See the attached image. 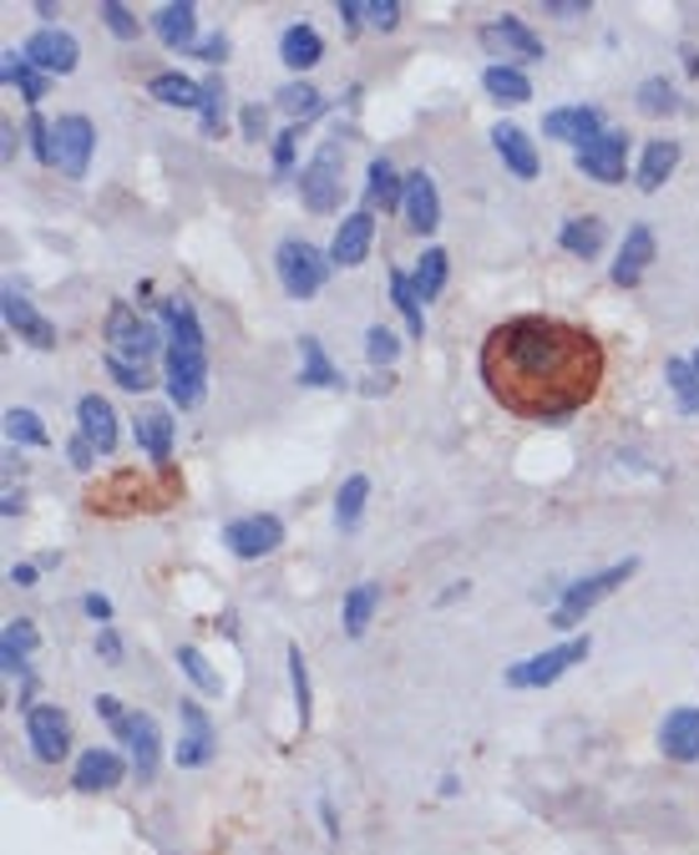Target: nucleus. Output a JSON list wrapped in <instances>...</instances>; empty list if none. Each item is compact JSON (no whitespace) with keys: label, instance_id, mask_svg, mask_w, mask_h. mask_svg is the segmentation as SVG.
Instances as JSON below:
<instances>
[{"label":"nucleus","instance_id":"obj_32","mask_svg":"<svg viewBox=\"0 0 699 855\" xmlns=\"http://www.w3.org/2000/svg\"><path fill=\"white\" fill-rule=\"evenodd\" d=\"M675 167H679V143H649L644 147V163H639V188L644 192H659L664 183L675 178Z\"/></svg>","mask_w":699,"mask_h":855},{"label":"nucleus","instance_id":"obj_21","mask_svg":"<svg viewBox=\"0 0 699 855\" xmlns=\"http://www.w3.org/2000/svg\"><path fill=\"white\" fill-rule=\"evenodd\" d=\"M492 147L502 153V163L512 167V178L532 183L538 173H543V157H538V147H532V137L522 127H512V122H497L492 127Z\"/></svg>","mask_w":699,"mask_h":855},{"label":"nucleus","instance_id":"obj_4","mask_svg":"<svg viewBox=\"0 0 699 855\" xmlns=\"http://www.w3.org/2000/svg\"><path fill=\"white\" fill-rule=\"evenodd\" d=\"M274 269H279V284H284V294L290 299H310L325 289L330 279V253H320L314 243H304V238H284L274 249Z\"/></svg>","mask_w":699,"mask_h":855},{"label":"nucleus","instance_id":"obj_23","mask_svg":"<svg viewBox=\"0 0 699 855\" xmlns=\"http://www.w3.org/2000/svg\"><path fill=\"white\" fill-rule=\"evenodd\" d=\"M76 426H82V436L97 446V456L117 451V410H112L102 395H82V400H76Z\"/></svg>","mask_w":699,"mask_h":855},{"label":"nucleus","instance_id":"obj_6","mask_svg":"<svg viewBox=\"0 0 699 855\" xmlns=\"http://www.w3.org/2000/svg\"><path fill=\"white\" fill-rule=\"evenodd\" d=\"M107 355L147 369V359H153V355H168V345L157 340V330L137 310H127V304H112V314H107Z\"/></svg>","mask_w":699,"mask_h":855},{"label":"nucleus","instance_id":"obj_19","mask_svg":"<svg viewBox=\"0 0 699 855\" xmlns=\"http://www.w3.org/2000/svg\"><path fill=\"white\" fill-rule=\"evenodd\" d=\"M659 749L669 754V760H679V764H695L699 760V709H695V703H679L675 713H664Z\"/></svg>","mask_w":699,"mask_h":855},{"label":"nucleus","instance_id":"obj_31","mask_svg":"<svg viewBox=\"0 0 699 855\" xmlns=\"http://www.w3.org/2000/svg\"><path fill=\"white\" fill-rule=\"evenodd\" d=\"M482 86H487V96H497V102H502V107H522V102H532V82L518 72V66H507V61L487 66Z\"/></svg>","mask_w":699,"mask_h":855},{"label":"nucleus","instance_id":"obj_63","mask_svg":"<svg viewBox=\"0 0 699 855\" xmlns=\"http://www.w3.org/2000/svg\"><path fill=\"white\" fill-rule=\"evenodd\" d=\"M457 790H461V784H457V774H441V795H447V800H457Z\"/></svg>","mask_w":699,"mask_h":855},{"label":"nucleus","instance_id":"obj_41","mask_svg":"<svg viewBox=\"0 0 699 855\" xmlns=\"http://www.w3.org/2000/svg\"><path fill=\"white\" fill-rule=\"evenodd\" d=\"M390 299H396V310H400V320H406V330L421 340V334H426V314H421V299H416V289H410V273L390 269Z\"/></svg>","mask_w":699,"mask_h":855},{"label":"nucleus","instance_id":"obj_53","mask_svg":"<svg viewBox=\"0 0 699 855\" xmlns=\"http://www.w3.org/2000/svg\"><path fill=\"white\" fill-rule=\"evenodd\" d=\"M547 15H557V21H583V15H588V0H547Z\"/></svg>","mask_w":699,"mask_h":855},{"label":"nucleus","instance_id":"obj_26","mask_svg":"<svg viewBox=\"0 0 699 855\" xmlns=\"http://www.w3.org/2000/svg\"><path fill=\"white\" fill-rule=\"evenodd\" d=\"M300 385L304 390H345V375H340V365H330L325 345L314 334H300Z\"/></svg>","mask_w":699,"mask_h":855},{"label":"nucleus","instance_id":"obj_5","mask_svg":"<svg viewBox=\"0 0 699 855\" xmlns=\"http://www.w3.org/2000/svg\"><path fill=\"white\" fill-rule=\"evenodd\" d=\"M588 654H593V638H588V633H578V638L557 643V648H547V654L512 664L502 678H507V689H547V684H557V678H563L567 668L583 664Z\"/></svg>","mask_w":699,"mask_h":855},{"label":"nucleus","instance_id":"obj_22","mask_svg":"<svg viewBox=\"0 0 699 855\" xmlns=\"http://www.w3.org/2000/svg\"><path fill=\"white\" fill-rule=\"evenodd\" d=\"M153 31L168 51H194L198 46V11L188 0H168V6H157Z\"/></svg>","mask_w":699,"mask_h":855},{"label":"nucleus","instance_id":"obj_27","mask_svg":"<svg viewBox=\"0 0 699 855\" xmlns=\"http://www.w3.org/2000/svg\"><path fill=\"white\" fill-rule=\"evenodd\" d=\"M133 430H137V446H143L157 466H168V456H173V416L168 410H163V405H143L133 416Z\"/></svg>","mask_w":699,"mask_h":855},{"label":"nucleus","instance_id":"obj_35","mask_svg":"<svg viewBox=\"0 0 699 855\" xmlns=\"http://www.w3.org/2000/svg\"><path fill=\"white\" fill-rule=\"evenodd\" d=\"M365 501H371V476H361V471L345 476L335 491V526L340 532H355V526H361Z\"/></svg>","mask_w":699,"mask_h":855},{"label":"nucleus","instance_id":"obj_49","mask_svg":"<svg viewBox=\"0 0 699 855\" xmlns=\"http://www.w3.org/2000/svg\"><path fill=\"white\" fill-rule=\"evenodd\" d=\"M107 369H112V380H117L122 390H133V395L153 390V369H143V365H127V359H112V355H107Z\"/></svg>","mask_w":699,"mask_h":855},{"label":"nucleus","instance_id":"obj_43","mask_svg":"<svg viewBox=\"0 0 699 855\" xmlns=\"http://www.w3.org/2000/svg\"><path fill=\"white\" fill-rule=\"evenodd\" d=\"M178 668L188 674V684H194L198 694H218V689H223V684H218V674H213V664L198 654L194 643H182V648H178Z\"/></svg>","mask_w":699,"mask_h":855},{"label":"nucleus","instance_id":"obj_54","mask_svg":"<svg viewBox=\"0 0 699 855\" xmlns=\"http://www.w3.org/2000/svg\"><path fill=\"white\" fill-rule=\"evenodd\" d=\"M194 56H204V61H223L229 56V37H204L194 46Z\"/></svg>","mask_w":699,"mask_h":855},{"label":"nucleus","instance_id":"obj_36","mask_svg":"<svg viewBox=\"0 0 699 855\" xmlns=\"http://www.w3.org/2000/svg\"><path fill=\"white\" fill-rule=\"evenodd\" d=\"M447 269H451L447 249H426L421 253V263L410 269V289H416V299H421V304H431V299L447 289Z\"/></svg>","mask_w":699,"mask_h":855},{"label":"nucleus","instance_id":"obj_15","mask_svg":"<svg viewBox=\"0 0 699 855\" xmlns=\"http://www.w3.org/2000/svg\"><path fill=\"white\" fill-rule=\"evenodd\" d=\"M482 46L492 51V56H522V61H543V37L532 31V25H522L518 15H502V21H487L482 25Z\"/></svg>","mask_w":699,"mask_h":855},{"label":"nucleus","instance_id":"obj_62","mask_svg":"<svg viewBox=\"0 0 699 855\" xmlns=\"http://www.w3.org/2000/svg\"><path fill=\"white\" fill-rule=\"evenodd\" d=\"M36 572H41V567H11V583L31 587V583H36Z\"/></svg>","mask_w":699,"mask_h":855},{"label":"nucleus","instance_id":"obj_2","mask_svg":"<svg viewBox=\"0 0 699 855\" xmlns=\"http://www.w3.org/2000/svg\"><path fill=\"white\" fill-rule=\"evenodd\" d=\"M163 324H168V395L178 410H198L208 395V340L198 330V314L182 299H163L157 304Z\"/></svg>","mask_w":699,"mask_h":855},{"label":"nucleus","instance_id":"obj_61","mask_svg":"<svg viewBox=\"0 0 699 855\" xmlns=\"http://www.w3.org/2000/svg\"><path fill=\"white\" fill-rule=\"evenodd\" d=\"M320 820H325L330 841H340V820H335V805H330V800H320Z\"/></svg>","mask_w":699,"mask_h":855},{"label":"nucleus","instance_id":"obj_58","mask_svg":"<svg viewBox=\"0 0 699 855\" xmlns=\"http://www.w3.org/2000/svg\"><path fill=\"white\" fill-rule=\"evenodd\" d=\"M340 21H345L349 31H361V21H365V6H361V0H340Z\"/></svg>","mask_w":699,"mask_h":855},{"label":"nucleus","instance_id":"obj_40","mask_svg":"<svg viewBox=\"0 0 699 855\" xmlns=\"http://www.w3.org/2000/svg\"><path fill=\"white\" fill-rule=\"evenodd\" d=\"M664 380L675 385V400L685 416H699V369L689 359H664Z\"/></svg>","mask_w":699,"mask_h":855},{"label":"nucleus","instance_id":"obj_52","mask_svg":"<svg viewBox=\"0 0 699 855\" xmlns=\"http://www.w3.org/2000/svg\"><path fill=\"white\" fill-rule=\"evenodd\" d=\"M294 143H300V132H279V137H274V173H290V167H294Z\"/></svg>","mask_w":699,"mask_h":855},{"label":"nucleus","instance_id":"obj_42","mask_svg":"<svg viewBox=\"0 0 699 855\" xmlns=\"http://www.w3.org/2000/svg\"><path fill=\"white\" fill-rule=\"evenodd\" d=\"M223 102H229V92H223V76H218V66H213V72L204 76V107H198L208 137H218V132H223Z\"/></svg>","mask_w":699,"mask_h":855},{"label":"nucleus","instance_id":"obj_11","mask_svg":"<svg viewBox=\"0 0 699 855\" xmlns=\"http://www.w3.org/2000/svg\"><path fill=\"white\" fill-rule=\"evenodd\" d=\"M92 147H97V127H92L82 112H66V117L56 122V167L66 178H86Z\"/></svg>","mask_w":699,"mask_h":855},{"label":"nucleus","instance_id":"obj_25","mask_svg":"<svg viewBox=\"0 0 699 855\" xmlns=\"http://www.w3.org/2000/svg\"><path fill=\"white\" fill-rule=\"evenodd\" d=\"M543 132L583 147V143H593V137H603V112L598 107H557L543 117Z\"/></svg>","mask_w":699,"mask_h":855},{"label":"nucleus","instance_id":"obj_7","mask_svg":"<svg viewBox=\"0 0 699 855\" xmlns=\"http://www.w3.org/2000/svg\"><path fill=\"white\" fill-rule=\"evenodd\" d=\"M25 739H31V754H36L41 764L66 760V749H72L66 713H61L56 703H31V709H25Z\"/></svg>","mask_w":699,"mask_h":855},{"label":"nucleus","instance_id":"obj_28","mask_svg":"<svg viewBox=\"0 0 699 855\" xmlns=\"http://www.w3.org/2000/svg\"><path fill=\"white\" fill-rule=\"evenodd\" d=\"M400 198H406V183L396 178V167L386 157H371V167H365V208L390 213V208H400Z\"/></svg>","mask_w":699,"mask_h":855},{"label":"nucleus","instance_id":"obj_45","mask_svg":"<svg viewBox=\"0 0 699 855\" xmlns=\"http://www.w3.org/2000/svg\"><path fill=\"white\" fill-rule=\"evenodd\" d=\"M290 684H294V709H300V734L310 729V668H304L300 643H290Z\"/></svg>","mask_w":699,"mask_h":855},{"label":"nucleus","instance_id":"obj_39","mask_svg":"<svg viewBox=\"0 0 699 855\" xmlns=\"http://www.w3.org/2000/svg\"><path fill=\"white\" fill-rule=\"evenodd\" d=\"M557 243H563L573 259H598V249H603V223H598V218H567L563 233H557Z\"/></svg>","mask_w":699,"mask_h":855},{"label":"nucleus","instance_id":"obj_64","mask_svg":"<svg viewBox=\"0 0 699 855\" xmlns=\"http://www.w3.org/2000/svg\"><path fill=\"white\" fill-rule=\"evenodd\" d=\"M689 365H695V369H699V350H695V359H689Z\"/></svg>","mask_w":699,"mask_h":855},{"label":"nucleus","instance_id":"obj_29","mask_svg":"<svg viewBox=\"0 0 699 855\" xmlns=\"http://www.w3.org/2000/svg\"><path fill=\"white\" fill-rule=\"evenodd\" d=\"M279 56H284V66L304 72V66H314V61L325 56V41H320V31H314L310 21H294V25H284V37H279Z\"/></svg>","mask_w":699,"mask_h":855},{"label":"nucleus","instance_id":"obj_55","mask_svg":"<svg viewBox=\"0 0 699 855\" xmlns=\"http://www.w3.org/2000/svg\"><path fill=\"white\" fill-rule=\"evenodd\" d=\"M97 713H102V719H107L112 729H117L122 719H127V709H122V699H112V694H97Z\"/></svg>","mask_w":699,"mask_h":855},{"label":"nucleus","instance_id":"obj_9","mask_svg":"<svg viewBox=\"0 0 699 855\" xmlns=\"http://www.w3.org/2000/svg\"><path fill=\"white\" fill-rule=\"evenodd\" d=\"M117 734H122V744H127V754H133L137 784H147L157 774V760H163V734H157V719H153V713L127 709V719L117 724Z\"/></svg>","mask_w":699,"mask_h":855},{"label":"nucleus","instance_id":"obj_14","mask_svg":"<svg viewBox=\"0 0 699 855\" xmlns=\"http://www.w3.org/2000/svg\"><path fill=\"white\" fill-rule=\"evenodd\" d=\"M300 198L310 213H335L340 208V163H335V147H320L310 167L300 173Z\"/></svg>","mask_w":699,"mask_h":855},{"label":"nucleus","instance_id":"obj_33","mask_svg":"<svg viewBox=\"0 0 699 855\" xmlns=\"http://www.w3.org/2000/svg\"><path fill=\"white\" fill-rule=\"evenodd\" d=\"M375 607H380V583H355L345 593V638H365V628H371Z\"/></svg>","mask_w":699,"mask_h":855},{"label":"nucleus","instance_id":"obj_3","mask_svg":"<svg viewBox=\"0 0 699 855\" xmlns=\"http://www.w3.org/2000/svg\"><path fill=\"white\" fill-rule=\"evenodd\" d=\"M634 572H639V557H624V562H614V567L593 572V577H578V583L563 593V603L553 607V628H578L583 613H593V607H598L608 593H618Z\"/></svg>","mask_w":699,"mask_h":855},{"label":"nucleus","instance_id":"obj_13","mask_svg":"<svg viewBox=\"0 0 699 855\" xmlns=\"http://www.w3.org/2000/svg\"><path fill=\"white\" fill-rule=\"evenodd\" d=\"M127 780V764H122L117 749H86V754H76V770H72V790L76 795H107V790H117V784Z\"/></svg>","mask_w":699,"mask_h":855},{"label":"nucleus","instance_id":"obj_59","mask_svg":"<svg viewBox=\"0 0 699 855\" xmlns=\"http://www.w3.org/2000/svg\"><path fill=\"white\" fill-rule=\"evenodd\" d=\"M97 654L117 664V658H122V643H117V633H97Z\"/></svg>","mask_w":699,"mask_h":855},{"label":"nucleus","instance_id":"obj_34","mask_svg":"<svg viewBox=\"0 0 699 855\" xmlns=\"http://www.w3.org/2000/svg\"><path fill=\"white\" fill-rule=\"evenodd\" d=\"M0 82L6 86H21V96L25 102H31V107H36L41 96H46V76L36 72V66H31V61H25V51H6V56H0Z\"/></svg>","mask_w":699,"mask_h":855},{"label":"nucleus","instance_id":"obj_51","mask_svg":"<svg viewBox=\"0 0 699 855\" xmlns=\"http://www.w3.org/2000/svg\"><path fill=\"white\" fill-rule=\"evenodd\" d=\"M396 21H400L396 0H371L365 6V25H375V31H396Z\"/></svg>","mask_w":699,"mask_h":855},{"label":"nucleus","instance_id":"obj_24","mask_svg":"<svg viewBox=\"0 0 699 855\" xmlns=\"http://www.w3.org/2000/svg\"><path fill=\"white\" fill-rule=\"evenodd\" d=\"M400 208H406V223L416 228V233H436V228H441V198H436V183L426 178V173H410L406 178Z\"/></svg>","mask_w":699,"mask_h":855},{"label":"nucleus","instance_id":"obj_60","mask_svg":"<svg viewBox=\"0 0 699 855\" xmlns=\"http://www.w3.org/2000/svg\"><path fill=\"white\" fill-rule=\"evenodd\" d=\"M86 613H92V618H112V603L102 593H86Z\"/></svg>","mask_w":699,"mask_h":855},{"label":"nucleus","instance_id":"obj_16","mask_svg":"<svg viewBox=\"0 0 699 855\" xmlns=\"http://www.w3.org/2000/svg\"><path fill=\"white\" fill-rule=\"evenodd\" d=\"M578 167L588 173V178H598V183H624V173H628V137H624V132H603V137L583 143L578 147Z\"/></svg>","mask_w":699,"mask_h":855},{"label":"nucleus","instance_id":"obj_38","mask_svg":"<svg viewBox=\"0 0 699 855\" xmlns=\"http://www.w3.org/2000/svg\"><path fill=\"white\" fill-rule=\"evenodd\" d=\"M274 107L284 112V117H294V122H314L320 112H325V96L314 92L310 82H290V86H279L274 92Z\"/></svg>","mask_w":699,"mask_h":855},{"label":"nucleus","instance_id":"obj_30","mask_svg":"<svg viewBox=\"0 0 699 855\" xmlns=\"http://www.w3.org/2000/svg\"><path fill=\"white\" fill-rule=\"evenodd\" d=\"M36 648V628L25 618L6 623V633H0V674L6 678H25L31 668H25V654Z\"/></svg>","mask_w":699,"mask_h":855},{"label":"nucleus","instance_id":"obj_37","mask_svg":"<svg viewBox=\"0 0 699 855\" xmlns=\"http://www.w3.org/2000/svg\"><path fill=\"white\" fill-rule=\"evenodd\" d=\"M147 92L163 102V107H204V82H188L182 72H163L147 82Z\"/></svg>","mask_w":699,"mask_h":855},{"label":"nucleus","instance_id":"obj_17","mask_svg":"<svg viewBox=\"0 0 699 855\" xmlns=\"http://www.w3.org/2000/svg\"><path fill=\"white\" fill-rule=\"evenodd\" d=\"M0 314H6V324H11V330L21 334L31 350H56V324H51L46 314L31 304V299L15 294V289H6V294H0Z\"/></svg>","mask_w":699,"mask_h":855},{"label":"nucleus","instance_id":"obj_46","mask_svg":"<svg viewBox=\"0 0 699 855\" xmlns=\"http://www.w3.org/2000/svg\"><path fill=\"white\" fill-rule=\"evenodd\" d=\"M679 107V92L664 76H649V82L639 86V112H649V117H659V112H675Z\"/></svg>","mask_w":699,"mask_h":855},{"label":"nucleus","instance_id":"obj_8","mask_svg":"<svg viewBox=\"0 0 699 855\" xmlns=\"http://www.w3.org/2000/svg\"><path fill=\"white\" fill-rule=\"evenodd\" d=\"M279 542H284V522H279V517H269V511H259V517H239V522L223 526V546H229L233 557H243V562L279 552Z\"/></svg>","mask_w":699,"mask_h":855},{"label":"nucleus","instance_id":"obj_56","mask_svg":"<svg viewBox=\"0 0 699 855\" xmlns=\"http://www.w3.org/2000/svg\"><path fill=\"white\" fill-rule=\"evenodd\" d=\"M92 456H97V446H92L86 436H76L72 440V466H76V471H92Z\"/></svg>","mask_w":699,"mask_h":855},{"label":"nucleus","instance_id":"obj_50","mask_svg":"<svg viewBox=\"0 0 699 855\" xmlns=\"http://www.w3.org/2000/svg\"><path fill=\"white\" fill-rule=\"evenodd\" d=\"M25 132H31V153H36L46 167H56V132L46 127V117H41V112H31Z\"/></svg>","mask_w":699,"mask_h":855},{"label":"nucleus","instance_id":"obj_10","mask_svg":"<svg viewBox=\"0 0 699 855\" xmlns=\"http://www.w3.org/2000/svg\"><path fill=\"white\" fill-rule=\"evenodd\" d=\"M178 754L173 760L182 764V770H204L208 760H213V749H218V734H213V724H208V713L198 709L194 699H182L178 703Z\"/></svg>","mask_w":699,"mask_h":855},{"label":"nucleus","instance_id":"obj_44","mask_svg":"<svg viewBox=\"0 0 699 855\" xmlns=\"http://www.w3.org/2000/svg\"><path fill=\"white\" fill-rule=\"evenodd\" d=\"M6 436L21 440V446H51L46 426H41L36 410H6Z\"/></svg>","mask_w":699,"mask_h":855},{"label":"nucleus","instance_id":"obj_1","mask_svg":"<svg viewBox=\"0 0 699 855\" xmlns=\"http://www.w3.org/2000/svg\"><path fill=\"white\" fill-rule=\"evenodd\" d=\"M482 385L522 420H567L598 395L603 350L583 324L518 314L482 340Z\"/></svg>","mask_w":699,"mask_h":855},{"label":"nucleus","instance_id":"obj_20","mask_svg":"<svg viewBox=\"0 0 699 855\" xmlns=\"http://www.w3.org/2000/svg\"><path fill=\"white\" fill-rule=\"evenodd\" d=\"M654 253H659V243H654V228L649 223H634L624 233V249H618V259H614V284L618 289H634L644 279V269L654 263Z\"/></svg>","mask_w":699,"mask_h":855},{"label":"nucleus","instance_id":"obj_57","mask_svg":"<svg viewBox=\"0 0 699 855\" xmlns=\"http://www.w3.org/2000/svg\"><path fill=\"white\" fill-rule=\"evenodd\" d=\"M243 137H249V143L264 137V107H243Z\"/></svg>","mask_w":699,"mask_h":855},{"label":"nucleus","instance_id":"obj_12","mask_svg":"<svg viewBox=\"0 0 699 855\" xmlns=\"http://www.w3.org/2000/svg\"><path fill=\"white\" fill-rule=\"evenodd\" d=\"M76 56H82V51H76L72 31H61V25H41L36 37L25 41V61H31L41 76H72Z\"/></svg>","mask_w":699,"mask_h":855},{"label":"nucleus","instance_id":"obj_48","mask_svg":"<svg viewBox=\"0 0 699 855\" xmlns=\"http://www.w3.org/2000/svg\"><path fill=\"white\" fill-rule=\"evenodd\" d=\"M102 21L112 25V37H117V41H137V31H143V25H137V15L127 11L122 0H102Z\"/></svg>","mask_w":699,"mask_h":855},{"label":"nucleus","instance_id":"obj_18","mask_svg":"<svg viewBox=\"0 0 699 855\" xmlns=\"http://www.w3.org/2000/svg\"><path fill=\"white\" fill-rule=\"evenodd\" d=\"M371 238H375V213L371 208L345 213L340 218V228H335V243H330V263H335V269H355V263H365Z\"/></svg>","mask_w":699,"mask_h":855},{"label":"nucleus","instance_id":"obj_47","mask_svg":"<svg viewBox=\"0 0 699 855\" xmlns=\"http://www.w3.org/2000/svg\"><path fill=\"white\" fill-rule=\"evenodd\" d=\"M396 355H400V340L386 330V324H371L365 330V359L371 365H396Z\"/></svg>","mask_w":699,"mask_h":855}]
</instances>
